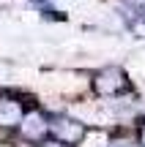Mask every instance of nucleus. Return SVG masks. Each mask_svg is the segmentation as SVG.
Returning <instances> with one entry per match:
<instances>
[{
	"mask_svg": "<svg viewBox=\"0 0 145 147\" xmlns=\"http://www.w3.org/2000/svg\"><path fill=\"white\" fill-rule=\"evenodd\" d=\"M49 131H52L55 136H58V142H63V144L80 142V136H82V125L74 123V120H66V117L52 120V123H49Z\"/></svg>",
	"mask_w": 145,
	"mask_h": 147,
	"instance_id": "obj_1",
	"label": "nucleus"
},
{
	"mask_svg": "<svg viewBox=\"0 0 145 147\" xmlns=\"http://www.w3.org/2000/svg\"><path fill=\"white\" fill-rule=\"evenodd\" d=\"M123 84H126V76H123L120 68H107V71L99 74V79H96V87H99L101 95L118 93V90H123Z\"/></svg>",
	"mask_w": 145,
	"mask_h": 147,
	"instance_id": "obj_2",
	"label": "nucleus"
},
{
	"mask_svg": "<svg viewBox=\"0 0 145 147\" xmlns=\"http://www.w3.org/2000/svg\"><path fill=\"white\" fill-rule=\"evenodd\" d=\"M19 128H22V134H25L27 139H41L44 134L49 131V123H47V117L44 115H27V117H22V123H19Z\"/></svg>",
	"mask_w": 145,
	"mask_h": 147,
	"instance_id": "obj_3",
	"label": "nucleus"
},
{
	"mask_svg": "<svg viewBox=\"0 0 145 147\" xmlns=\"http://www.w3.org/2000/svg\"><path fill=\"white\" fill-rule=\"evenodd\" d=\"M22 104L11 98H0V125H14V123H22Z\"/></svg>",
	"mask_w": 145,
	"mask_h": 147,
	"instance_id": "obj_4",
	"label": "nucleus"
},
{
	"mask_svg": "<svg viewBox=\"0 0 145 147\" xmlns=\"http://www.w3.org/2000/svg\"><path fill=\"white\" fill-rule=\"evenodd\" d=\"M41 147H69V144H63V142H47V144H41Z\"/></svg>",
	"mask_w": 145,
	"mask_h": 147,
	"instance_id": "obj_5",
	"label": "nucleus"
},
{
	"mask_svg": "<svg viewBox=\"0 0 145 147\" xmlns=\"http://www.w3.org/2000/svg\"><path fill=\"white\" fill-rule=\"evenodd\" d=\"M110 147H131V144H129V142H112Z\"/></svg>",
	"mask_w": 145,
	"mask_h": 147,
	"instance_id": "obj_6",
	"label": "nucleus"
},
{
	"mask_svg": "<svg viewBox=\"0 0 145 147\" xmlns=\"http://www.w3.org/2000/svg\"><path fill=\"white\" fill-rule=\"evenodd\" d=\"M142 147H145V125H142Z\"/></svg>",
	"mask_w": 145,
	"mask_h": 147,
	"instance_id": "obj_7",
	"label": "nucleus"
}]
</instances>
